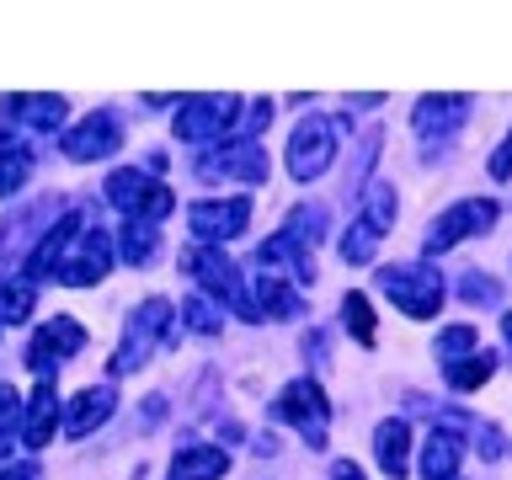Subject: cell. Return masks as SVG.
I'll return each mask as SVG.
<instances>
[{
  "label": "cell",
  "instance_id": "obj_9",
  "mask_svg": "<svg viewBox=\"0 0 512 480\" xmlns=\"http://www.w3.org/2000/svg\"><path fill=\"white\" fill-rule=\"evenodd\" d=\"M80 347H86V326H80L75 315H54V320H43V331H38V336H32L27 363L48 379V374L59 368V358H75Z\"/></svg>",
  "mask_w": 512,
  "mask_h": 480
},
{
  "label": "cell",
  "instance_id": "obj_31",
  "mask_svg": "<svg viewBox=\"0 0 512 480\" xmlns=\"http://www.w3.org/2000/svg\"><path fill=\"white\" fill-rule=\"evenodd\" d=\"M22 427V400H16L11 384H0V454L11 448V432Z\"/></svg>",
  "mask_w": 512,
  "mask_h": 480
},
{
  "label": "cell",
  "instance_id": "obj_6",
  "mask_svg": "<svg viewBox=\"0 0 512 480\" xmlns=\"http://www.w3.org/2000/svg\"><path fill=\"white\" fill-rule=\"evenodd\" d=\"M272 416L288 427H299V438L304 443H326V422H331V406H326V395L315 390L310 379H299V384H288V390L278 395V406H272Z\"/></svg>",
  "mask_w": 512,
  "mask_h": 480
},
{
  "label": "cell",
  "instance_id": "obj_5",
  "mask_svg": "<svg viewBox=\"0 0 512 480\" xmlns=\"http://www.w3.org/2000/svg\"><path fill=\"white\" fill-rule=\"evenodd\" d=\"M379 288L411 320H432V315L443 310V283H438V272H432V267H384Z\"/></svg>",
  "mask_w": 512,
  "mask_h": 480
},
{
  "label": "cell",
  "instance_id": "obj_26",
  "mask_svg": "<svg viewBox=\"0 0 512 480\" xmlns=\"http://www.w3.org/2000/svg\"><path fill=\"white\" fill-rule=\"evenodd\" d=\"M123 256L134 267H144L155 256V224H139V219H128L123 224Z\"/></svg>",
  "mask_w": 512,
  "mask_h": 480
},
{
  "label": "cell",
  "instance_id": "obj_33",
  "mask_svg": "<svg viewBox=\"0 0 512 480\" xmlns=\"http://www.w3.org/2000/svg\"><path fill=\"white\" fill-rule=\"evenodd\" d=\"M187 326H192V331H219V304L187 299Z\"/></svg>",
  "mask_w": 512,
  "mask_h": 480
},
{
  "label": "cell",
  "instance_id": "obj_11",
  "mask_svg": "<svg viewBox=\"0 0 512 480\" xmlns=\"http://www.w3.org/2000/svg\"><path fill=\"white\" fill-rule=\"evenodd\" d=\"M192 235L198 240H235L240 230H246V219H251V198H219V203H192Z\"/></svg>",
  "mask_w": 512,
  "mask_h": 480
},
{
  "label": "cell",
  "instance_id": "obj_10",
  "mask_svg": "<svg viewBox=\"0 0 512 480\" xmlns=\"http://www.w3.org/2000/svg\"><path fill=\"white\" fill-rule=\"evenodd\" d=\"M235 118H240V102H235V96H198V102H187L182 112H176V139L203 144V139L224 134Z\"/></svg>",
  "mask_w": 512,
  "mask_h": 480
},
{
  "label": "cell",
  "instance_id": "obj_29",
  "mask_svg": "<svg viewBox=\"0 0 512 480\" xmlns=\"http://www.w3.org/2000/svg\"><path fill=\"white\" fill-rule=\"evenodd\" d=\"M342 315H347V331L358 336V342H374V310H368L363 294H347L342 299Z\"/></svg>",
  "mask_w": 512,
  "mask_h": 480
},
{
  "label": "cell",
  "instance_id": "obj_35",
  "mask_svg": "<svg viewBox=\"0 0 512 480\" xmlns=\"http://www.w3.org/2000/svg\"><path fill=\"white\" fill-rule=\"evenodd\" d=\"M491 176H496V182H507V176H512V134H507L502 150L491 155Z\"/></svg>",
  "mask_w": 512,
  "mask_h": 480
},
{
  "label": "cell",
  "instance_id": "obj_37",
  "mask_svg": "<svg viewBox=\"0 0 512 480\" xmlns=\"http://www.w3.org/2000/svg\"><path fill=\"white\" fill-rule=\"evenodd\" d=\"M331 480H363V470H358V464H352V459H342V464H336V470H331Z\"/></svg>",
  "mask_w": 512,
  "mask_h": 480
},
{
  "label": "cell",
  "instance_id": "obj_16",
  "mask_svg": "<svg viewBox=\"0 0 512 480\" xmlns=\"http://www.w3.org/2000/svg\"><path fill=\"white\" fill-rule=\"evenodd\" d=\"M54 427H59V395H54V384H38L27 400V416H22V443L27 448H48V438H54Z\"/></svg>",
  "mask_w": 512,
  "mask_h": 480
},
{
  "label": "cell",
  "instance_id": "obj_23",
  "mask_svg": "<svg viewBox=\"0 0 512 480\" xmlns=\"http://www.w3.org/2000/svg\"><path fill=\"white\" fill-rule=\"evenodd\" d=\"M454 470H459V443L443 438V432H432L427 448H422V475L427 480H454Z\"/></svg>",
  "mask_w": 512,
  "mask_h": 480
},
{
  "label": "cell",
  "instance_id": "obj_4",
  "mask_svg": "<svg viewBox=\"0 0 512 480\" xmlns=\"http://www.w3.org/2000/svg\"><path fill=\"white\" fill-rule=\"evenodd\" d=\"M107 198L118 203L128 219H139V224H155V219L171 214V187L155 182V176H144V171H134V166L107 176Z\"/></svg>",
  "mask_w": 512,
  "mask_h": 480
},
{
  "label": "cell",
  "instance_id": "obj_8",
  "mask_svg": "<svg viewBox=\"0 0 512 480\" xmlns=\"http://www.w3.org/2000/svg\"><path fill=\"white\" fill-rule=\"evenodd\" d=\"M491 224H496V203L491 198H464V203L448 208V214H438V224L427 230V256L454 251L464 235H486Z\"/></svg>",
  "mask_w": 512,
  "mask_h": 480
},
{
  "label": "cell",
  "instance_id": "obj_2",
  "mask_svg": "<svg viewBox=\"0 0 512 480\" xmlns=\"http://www.w3.org/2000/svg\"><path fill=\"white\" fill-rule=\"evenodd\" d=\"M112 267V240L107 230H96V224H80V230L70 235V246H64L54 278L70 283V288H86V283H102Z\"/></svg>",
  "mask_w": 512,
  "mask_h": 480
},
{
  "label": "cell",
  "instance_id": "obj_12",
  "mask_svg": "<svg viewBox=\"0 0 512 480\" xmlns=\"http://www.w3.org/2000/svg\"><path fill=\"white\" fill-rule=\"evenodd\" d=\"M123 144V134H118V118L112 112H91L86 123H75L70 134H64V155L70 160H102V155H112Z\"/></svg>",
  "mask_w": 512,
  "mask_h": 480
},
{
  "label": "cell",
  "instance_id": "obj_20",
  "mask_svg": "<svg viewBox=\"0 0 512 480\" xmlns=\"http://www.w3.org/2000/svg\"><path fill=\"white\" fill-rule=\"evenodd\" d=\"M251 304H256V320H288V315H299V294L288 288L283 278H256V294H251Z\"/></svg>",
  "mask_w": 512,
  "mask_h": 480
},
{
  "label": "cell",
  "instance_id": "obj_38",
  "mask_svg": "<svg viewBox=\"0 0 512 480\" xmlns=\"http://www.w3.org/2000/svg\"><path fill=\"white\" fill-rule=\"evenodd\" d=\"M502 336H507V352H512V310H507V320H502Z\"/></svg>",
  "mask_w": 512,
  "mask_h": 480
},
{
  "label": "cell",
  "instance_id": "obj_24",
  "mask_svg": "<svg viewBox=\"0 0 512 480\" xmlns=\"http://www.w3.org/2000/svg\"><path fill=\"white\" fill-rule=\"evenodd\" d=\"M27 176H32V150L27 144H0V198L22 192Z\"/></svg>",
  "mask_w": 512,
  "mask_h": 480
},
{
  "label": "cell",
  "instance_id": "obj_27",
  "mask_svg": "<svg viewBox=\"0 0 512 480\" xmlns=\"http://www.w3.org/2000/svg\"><path fill=\"white\" fill-rule=\"evenodd\" d=\"M475 342H480V336H475V320H470V326H448V331L438 336V358H443V363H459V358H470V352H475Z\"/></svg>",
  "mask_w": 512,
  "mask_h": 480
},
{
  "label": "cell",
  "instance_id": "obj_7",
  "mask_svg": "<svg viewBox=\"0 0 512 480\" xmlns=\"http://www.w3.org/2000/svg\"><path fill=\"white\" fill-rule=\"evenodd\" d=\"M182 267L208 288V294H219L224 304H235L240 315H251V320H256V304H251L246 283H240V267L230 262V256H219V251H187V256H182Z\"/></svg>",
  "mask_w": 512,
  "mask_h": 480
},
{
  "label": "cell",
  "instance_id": "obj_32",
  "mask_svg": "<svg viewBox=\"0 0 512 480\" xmlns=\"http://www.w3.org/2000/svg\"><path fill=\"white\" fill-rule=\"evenodd\" d=\"M459 299H464V304H496V283H486L480 272H464V283H459Z\"/></svg>",
  "mask_w": 512,
  "mask_h": 480
},
{
  "label": "cell",
  "instance_id": "obj_28",
  "mask_svg": "<svg viewBox=\"0 0 512 480\" xmlns=\"http://www.w3.org/2000/svg\"><path fill=\"white\" fill-rule=\"evenodd\" d=\"M374 246H379V235L374 230H368V224L358 219V224H352V230L342 235V256H347V262L352 267H363V262H374Z\"/></svg>",
  "mask_w": 512,
  "mask_h": 480
},
{
  "label": "cell",
  "instance_id": "obj_1",
  "mask_svg": "<svg viewBox=\"0 0 512 480\" xmlns=\"http://www.w3.org/2000/svg\"><path fill=\"white\" fill-rule=\"evenodd\" d=\"M171 336V299H144L134 326H128L123 347L112 352V374H134V368L150 363V352Z\"/></svg>",
  "mask_w": 512,
  "mask_h": 480
},
{
  "label": "cell",
  "instance_id": "obj_15",
  "mask_svg": "<svg viewBox=\"0 0 512 480\" xmlns=\"http://www.w3.org/2000/svg\"><path fill=\"white\" fill-rule=\"evenodd\" d=\"M470 118V96H422L416 102V134L422 139H448Z\"/></svg>",
  "mask_w": 512,
  "mask_h": 480
},
{
  "label": "cell",
  "instance_id": "obj_14",
  "mask_svg": "<svg viewBox=\"0 0 512 480\" xmlns=\"http://www.w3.org/2000/svg\"><path fill=\"white\" fill-rule=\"evenodd\" d=\"M112 406H118L112 384H91V390H80L70 406H64V432H70V438H86V432H96L112 416Z\"/></svg>",
  "mask_w": 512,
  "mask_h": 480
},
{
  "label": "cell",
  "instance_id": "obj_19",
  "mask_svg": "<svg viewBox=\"0 0 512 480\" xmlns=\"http://www.w3.org/2000/svg\"><path fill=\"white\" fill-rule=\"evenodd\" d=\"M406 448H411V427L406 422H384L374 432V454H379V464H384L390 480H406Z\"/></svg>",
  "mask_w": 512,
  "mask_h": 480
},
{
  "label": "cell",
  "instance_id": "obj_34",
  "mask_svg": "<svg viewBox=\"0 0 512 480\" xmlns=\"http://www.w3.org/2000/svg\"><path fill=\"white\" fill-rule=\"evenodd\" d=\"M470 432H475V443H480V459H502V432L486 427V422H470Z\"/></svg>",
  "mask_w": 512,
  "mask_h": 480
},
{
  "label": "cell",
  "instance_id": "obj_21",
  "mask_svg": "<svg viewBox=\"0 0 512 480\" xmlns=\"http://www.w3.org/2000/svg\"><path fill=\"white\" fill-rule=\"evenodd\" d=\"M224 470H230V459L219 448H182L171 459V480H219Z\"/></svg>",
  "mask_w": 512,
  "mask_h": 480
},
{
  "label": "cell",
  "instance_id": "obj_22",
  "mask_svg": "<svg viewBox=\"0 0 512 480\" xmlns=\"http://www.w3.org/2000/svg\"><path fill=\"white\" fill-rule=\"evenodd\" d=\"M32 304H38V283H27V278H0V326L27 320Z\"/></svg>",
  "mask_w": 512,
  "mask_h": 480
},
{
  "label": "cell",
  "instance_id": "obj_30",
  "mask_svg": "<svg viewBox=\"0 0 512 480\" xmlns=\"http://www.w3.org/2000/svg\"><path fill=\"white\" fill-rule=\"evenodd\" d=\"M363 224H368L374 235L395 224V192H390V187H374V192H368V219H363Z\"/></svg>",
  "mask_w": 512,
  "mask_h": 480
},
{
  "label": "cell",
  "instance_id": "obj_25",
  "mask_svg": "<svg viewBox=\"0 0 512 480\" xmlns=\"http://www.w3.org/2000/svg\"><path fill=\"white\" fill-rule=\"evenodd\" d=\"M491 368H496L491 352H470V358H459V363H443V374L454 390H480V384L491 379Z\"/></svg>",
  "mask_w": 512,
  "mask_h": 480
},
{
  "label": "cell",
  "instance_id": "obj_3",
  "mask_svg": "<svg viewBox=\"0 0 512 480\" xmlns=\"http://www.w3.org/2000/svg\"><path fill=\"white\" fill-rule=\"evenodd\" d=\"M336 160V118H299L288 134V171L294 182H315L320 171H331Z\"/></svg>",
  "mask_w": 512,
  "mask_h": 480
},
{
  "label": "cell",
  "instance_id": "obj_18",
  "mask_svg": "<svg viewBox=\"0 0 512 480\" xmlns=\"http://www.w3.org/2000/svg\"><path fill=\"white\" fill-rule=\"evenodd\" d=\"M6 118L27 128H59L64 123V96H6Z\"/></svg>",
  "mask_w": 512,
  "mask_h": 480
},
{
  "label": "cell",
  "instance_id": "obj_17",
  "mask_svg": "<svg viewBox=\"0 0 512 480\" xmlns=\"http://www.w3.org/2000/svg\"><path fill=\"white\" fill-rule=\"evenodd\" d=\"M86 224V214H64L54 230L43 235V246L27 256V283H38V278H54V267H59V256H64V246H70V235Z\"/></svg>",
  "mask_w": 512,
  "mask_h": 480
},
{
  "label": "cell",
  "instance_id": "obj_13",
  "mask_svg": "<svg viewBox=\"0 0 512 480\" xmlns=\"http://www.w3.org/2000/svg\"><path fill=\"white\" fill-rule=\"evenodd\" d=\"M203 176H240V182H267V155L256 139H240V144H224L214 160L198 166Z\"/></svg>",
  "mask_w": 512,
  "mask_h": 480
},
{
  "label": "cell",
  "instance_id": "obj_36",
  "mask_svg": "<svg viewBox=\"0 0 512 480\" xmlns=\"http://www.w3.org/2000/svg\"><path fill=\"white\" fill-rule=\"evenodd\" d=\"M0 480H38V470L32 464H11V470H0Z\"/></svg>",
  "mask_w": 512,
  "mask_h": 480
}]
</instances>
